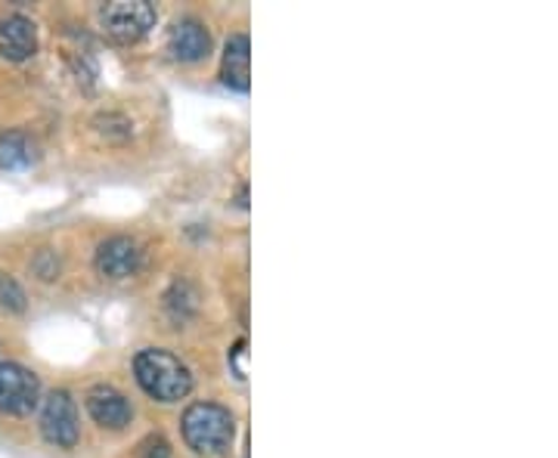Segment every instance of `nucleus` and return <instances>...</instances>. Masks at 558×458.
Returning a JSON list of instances; mask_svg holds the SVG:
<instances>
[{
  "mask_svg": "<svg viewBox=\"0 0 558 458\" xmlns=\"http://www.w3.org/2000/svg\"><path fill=\"white\" fill-rule=\"evenodd\" d=\"M134 375L140 387L159 403H178L193 391V372L174 354L159 347L140 350L134 359Z\"/></svg>",
  "mask_w": 558,
  "mask_h": 458,
  "instance_id": "nucleus-1",
  "label": "nucleus"
},
{
  "mask_svg": "<svg viewBox=\"0 0 558 458\" xmlns=\"http://www.w3.org/2000/svg\"><path fill=\"white\" fill-rule=\"evenodd\" d=\"M183 440L199 456H220L230 449L236 434V419L218 403H196L183 412Z\"/></svg>",
  "mask_w": 558,
  "mask_h": 458,
  "instance_id": "nucleus-2",
  "label": "nucleus"
},
{
  "mask_svg": "<svg viewBox=\"0 0 558 458\" xmlns=\"http://www.w3.org/2000/svg\"><path fill=\"white\" fill-rule=\"evenodd\" d=\"M102 28L121 44H134V40L146 38L149 28H156V7L149 0H112L106 3L100 13Z\"/></svg>",
  "mask_w": 558,
  "mask_h": 458,
  "instance_id": "nucleus-3",
  "label": "nucleus"
},
{
  "mask_svg": "<svg viewBox=\"0 0 558 458\" xmlns=\"http://www.w3.org/2000/svg\"><path fill=\"white\" fill-rule=\"evenodd\" d=\"M40 403V381L20 362H0V412L32 416Z\"/></svg>",
  "mask_w": 558,
  "mask_h": 458,
  "instance_id": "nucleus-4",
  "label": "nucleus"
},
{
  "mask_svg": "<svg viewBox=\"0 0 558 458\" xmlns=\"http://www.w3.org/2000/svg\"><path fill=\"white\" fill-rule=\"evenodd\" d=\"M40 434L47 443L72 449L78 443V406L69 391H53L40 409Z\"/></svg>",
  "mask_w": 558,
  "mask_h": 458,
  "instance_id": "nucleus-5",
  "label": "nucleus"
},
{
  "mask_svg": "<svg viewBox=\"0 0 558 458\" xmlns=\"http://www.w3.org/2000/svg\"><path fill=\"white\" fill-rule=\"evenodd\" d=\"M143 267V248L137 239L128 236H112L100 245L97 251V270L106 280H128L137 276Z\"/></svg>",
  "mask_w": 558,
  "mask_h": 458,
  "instance_id": "nucleus-6",
  "label": "nucleus"
},
{
  "mask_svg": "<svg viewBox=\"0 0 558 458\" xmlns=\"http://www.w3.org/2000/svg\"><path fill=\"white\" fill-rule=\"evenodd\" d=\"M87 412L100 428H109V431H121L124 424H131V416H134L128 397L106 384L87 391Z\"/></svg>",
  "mask_w": 558,
  "mask_h": 458,
  "instance_id": "nucleus-7",
  "label": "nucleus"
},
{
  "mask_svg": "<svg viewBox=\"0 0 558 458\" xmlns=\"http://www.w3.org/2000/svg\"><path fill=\"white\" fill-rule=\"evenodd\" d=\"M38 53V28L25 16H7L0 22V57L10 62H25Z\"/></svg>",
  "mask_w": 558,
  "mask_h": 458,
  "instance_id": "nucleus-8",
  "label": "nucleus"
},
{
  "mask_svg": "<svg viewBox=\"0 0 558 458\" xmlns=\"http://www.w3.org/2000/svg\"><path fill=\"white\" fill-rule=\"evenodd\" d=\"M220 81L240 94L252 87V40L248 35H233L227 40L223 60H220Z\"/></svg>",
  "mask_w": 558,
  "mask_h": 458,
  "instance_id": "nucleus-9",
  "label": "nucleus"
},
{
  "mask_svg": "<svg viewBox=\"0 0 558 458\" xmlns=\"http://www.w3.org/2000/svg\"><path fill=\"white\" fill-rule=\"evenodd\" d=\"M168 53L180 62H199L211 53V35L196 20H183L168 35Z\"/></svg>",
  "mask_w": 558,
  "mask_h": 458,
  "instance_id": "nucleus-10",
  "label": "nucleus"
},
{
  "mask_svg": "<svg viewBox=\"0 0 558 458\" xmlns=\"http://www.w3.org/2000/svg\"><path fill=\"white\" fill-rule=\"evenodd\" d=\"M32 164V143L25 140L20 131H7L0 134V168L3 171H20Z\"/></svg>",
  "mask_w": 558,
  "mask_h": 458,
  "instance_id": "nucleus-11",
  "label": "nucleus"
},
{
  "mask_svg": "<svg viewBox=\"0 0 558 458\" xmlns=\"http://www.w3.org/2000/svg\"><path fill=\"white\" fill-rule=\"evenodd\" d=\"M22 307H25V295H22V288L16 282L10 280V276H3L0 273V310H16L20 313Z\"/></svg>",
  "mask_w": 558,
  "mask_h": 458,
  "instance_id": "nucleus-12",
  "label": "nucleus"
},
{
  "mask_svg": "<svg viewBox=\"0 0 558 458\" xmlns=\"http://www.w3.org/2000/svg\"><path fill=\"white\" fill-rule=\"evenodd\" d=\"M245 347H248L245 341H236L233 350H230V369H233V375L240 381H245V359H248V350H245Z\"/></svg>",
  "mask_w": 558,
  "mask_h": 458,
  "instance_id": "nucleus-13",
  "label": "nucleus"
},
{
  "mask_svg": "<svg viewBox=\"0 0 558 458\" xmlns=\"http://www.w3.org/2000/svg\"><path fill=\"white\" fill-rule=\"evenodd\" d=\"M140 458H171V449L161 437H149L140 446Z\"/></svg>",
  "mask_w": 558,
  "mask_h": 458,
  "instance_id": "nucleus-14",
  "label": "nucleus"
}]
</instances>
